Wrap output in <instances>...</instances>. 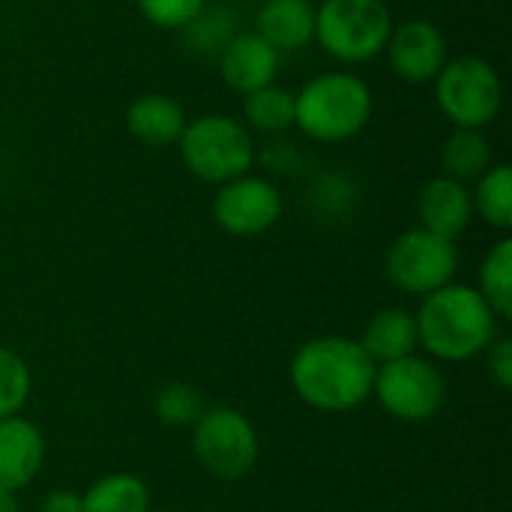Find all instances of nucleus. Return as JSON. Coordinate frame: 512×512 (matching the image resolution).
Returning a JSON list of instances; mask_svg holds the SVG:
<instances>
[{"instance_id": "6e6552de", "label": "nucleus", "mask_w": 512, "mask_h": 512, "mask_svg": "<svg viewBox=\"0 0 512 512\" xmlns=\"http://www.w3.org/2000/svg\"><path fill=\"white\" fill-rule=\"evenodd\" d=\"M372 396L381 402V408L390 417L402 423H426L441 411L447 384H444L441 369L432 360L411 354V357L375 366Z\"/></svg>"}, {"instance_id": "9b49d317", "label": "nucleus", "mask_w": 512, "mask_h": 512, "mask_svg": "<svg viewBox=\"0 0 512 512\" xmlns=\"http://www.w3.org/2000/svg\"><path fill=\"white\" fill-rule=\"evenodd\" d=\"M387 60L390 69L408 84L435 81L444 69L447 57V36L429 18H411L393 27L387 39Z\"/></svg>"}, {"instance_id": "20e7f679", "label": "nucleus", "mask_w": 512, "mask_h": 512, "mask_svg": "<svg viewBox=\"0 0 512 512\" xmlns=\"http://www.w3.org/2000/svg\"><path fill=\"white\" fill-rule=\"evenodd\" d=\"M177 144L189 174L216 186L249 174L255 162V141L249 129L225 114H204L189 120Z\"/></svg>"}, {"instance_id": "c85d7f7f", "label": "nucleus", "mask_w": 512, "mask_h": 512, "mask_svg": "<svg viewBox=\"0 0 512 512\" xmlns=\"http://www.w3.org/2000/svg\"><path fill=\"white\" fill-rule=\"evenodd\" d=\"M0 512H21L15 492H3V489H0Z\"/></svg>"}, {"instance_id": "aec40b11", "label": "nucleus", "mask_w": 512, "mask_h": 512, "mask_svg": "<svg viewBox=\"0 0 512 512\" xmlns=\"http://www.w3.org/2000/svg\"><path fill=\"white\" fill-rule=\"evenodd\" d=\"M480 297L489 303L498 321L512 318V240H498L480 267Z\"/></svg>"}, {"instance_id": "4468645a", "label": "nucleus", "mask_w": 512, "mask_h": 512, "mask_svg": "<svg viewBox=\"0 0 512 512\" xmlns=\"http://www.w3.org/2000/svg\"><path fill=\"white\" fill-rule=\"evenodd\" d=\"M45 462V438L24 417L0 420V489L18 492L39 474Z\"/></svg>"}, {"instance_id": "7ed1b4c3", "label": "nucleus", "mask_w": 512, "mask_h": 512, "mask_svg": "<svg viewBox=\"0 0 512 512\" xmlns=\"http://www.w3.org/2000/svg\"><path fill=\"white\" fill-rule=\"evenodd\" d=\"M372 120V90L351 72H327L294 93V126L303 135L339 144L360 135Z\"/></svg>"}, {"instance_id": "6ab92c4d", "label": "nucleus", "mask_w": 512, "mask_h": 512, "mask_svg": "<svg viewBox=\"0 0 512 512\" xmlns=\"http://www.w3.org/2000/svg\"><path fill=\"white\" fill-rule=\"evenodd\" d=\"M441 165L444 174L459 183L480 180L492 168V147L480 129H453L450 138L444 141Z\"/></svg>"}, {"instance_id": "f257e3e1", "label": "nucleus", "mask_w": 512, "mask_h": 512, "mask_svg": "<svg viewBox=\"0 0 512 512\" xmlns=\"http://www.w3.org/2000/svg\"><path fill=\"white\" fill-rule=\"evenodd\" d=\"M375 363L357 339L321 336L291 360V387L315 411L345 414L372 396Z\"/></svg>"}, {"instance_id": "393cba45", "label": "nucleus", "mask_w": 512, "mask_h": 512, "mask_svg": "<svg viewBox=\"0 0 512 512\" xmlns=\"http://www.w3.org/2000/svg\"><path fill=\"white\" fill-rule=\"evenodd\" d=\"M153 411L165 426H195L198 417L207 411L204 399L195 387L189 384H168L156 393Z\"/></svg>"}, {"instance_id": "bb28decb", "label": "nucleus", "mask_w": 512, "mask_h": 512, "mask_svg": "<svg viewBox=\"0 0 512 512\" xmlns=\"http://www.w3.org/2000/svg\"><path fill=\"white\" fill-rule=\"evenodd\" d=\"M483 354H486V366H489L492 384L507 393L512 387V342L504 339V336H495V342Z\"/></svg>"}, {"instance_id": "a878e982", "label": "nucleus", "mask_w": 512, "mask_h": 512, "mask_svg": "<svg viewBox=\"0 0 512 512\" xmlns=\"http://www.w3.org/2000/svg\"><path fill=\"white\" fill-rule=\"evenodd\" d=\"M204 6L207 0H138L141 15L162 30H183Z\"/></svg>"}, {"instance_id": "f03ea898", "label": "nucleus", "mask_w": 512, "mask_h": 512, "mask_svg": "<svg viewBox=\"0 0 512 512\" xmlns=\"http://www.w3.org/2000/svg\"><path fill=\"white\" fill-rule=\"evenodd\" d=\"M417 333L420 345L432 357L444 363H462L483 354L495 342L498 318L477 288L450 282L423 297Z\"/></svg>"}, {"instance_id": "412c9836", "label": "nucleus", "mask_w": 512, "mask_h": 512, "mask_svg": "<svg viewBox=\"0 0 512 512\" xmlns=\"http://www.w3.org/2000/svg\"><path fill=\"white\" fill-rule=\"evenodd\" d=\"M474 213H480L492 228L510 231L512 228V171L510 165H492L471 192Z\"/></svg>"}, {"instance_id": "b1692460", "label": "nucleus", "mask_w": 512, "mask_h": 512, "mask_svg": "<svg viewBox=\"0 0 512 512\" xmlns=\"http://www.w3.org/2000/svg\"><path fill=\"white\" fill-rule=\"evenodd\" d=\"M33 390V375L24 363L9 348H0V420L18 417V411L27 405Z\"/></svg>"}, {"instance_id": "dca6fc26", "label": "nucleus", "mask_w": 512, "mask_h": 512, "mask_svg": "<svg viewBox=\"0 0 512 512\" xmlns=\"http://www.w3.org/2000/svg\"><path fill=\"white\" fill-rule=\"evenodd\" d=\"M186 111L177 99L165 93H144L126 108L129 132L147 147H171L186 129Z\"/></svg>"}, {"instance_id": "f3484780", "label": "nucleus", "mask_w": 512, "mask_h": 512, "mask_svg": "<svg viewBox=\"0 0 512 512\" xmlns=\"http://www.w3.org/2000/svg\"><path fill=\"white\" fill-rule=\"evenodd\" d=\"M357 342L363 345V351L372 357L375 366L411 357V354H417V345H420L417 315L408 309H381L378 315L369 318V324Z\"/></svg>"}, {"instance_id": "423d86ee", "label": "nucleus", "mask_w": 512, "mask_h": 512, "mask_svg": "<svg viewBox=\"0 0 512 512\" xmlns=\"http://www.w3.org/2000/svg\"><path fill=\"white\" fill-rule=\"evenodd\" d=\"M435 99L456 129H483L501 111V75L483 57L447 60L435 78Z\"/></svg>"}, {"instance_id": "ddd939ff", "label": "nucleus", "mask_w": 512, "mask_h": 512, "mask_svg": "<svg viewBox=\"0 0 512 512\" xmlns=\"http://www.w3.org/2000/svg\"><path fill=\"white\" fill-rule=\"evenodd\" d=\"M219 72L228 87L246 96L252 90L273 84L279 72V51L270 42H264L255 30L237 33L219 54Z\"/></svg>"}, {"instance_id": "0eeeda50", "label": "nucleus", "mask_w": 512, "mask_h": 512, "mask_svg": "<svg viewBox=\"0 0 512 512\" xmlns=\"http://www.w3.org/2000/svg\"><path fill=\"white\" fill-rule=\"evenodd\" d=\"M198 465L219 480H240L258 465V432L237 408H207L192 426Z\"/></svg>"}, {"instance_id": "1a4fd4ad", "label": "nucleus", "mask_w": 512, "mask_h": 512, "mask_svg": "<svg viewBox=\"0 0 512 512\" xmlns=\"http://www.w3.org/2000/svg\"><path fill=\"white\" fill-rule=\"evenodd\" d=\"M387 279L414 297H429L432 291L453 282L459 267V252L453 240H444L426 228H411L393 240L387 249Z\"/></svg>"}, {"instance_id": "4be33fe9", "label": "nucleus", "mask_w": 512, "mask_h": 512, "mask_svg": "<svg viewBox=\"0 0 512 512\" xmlns=\"http://www.w3.org/2000/svg\"><path fill=\"white\" fill-rule=\"evenodd\" d=\"M243 117L261 132H282L294 126V93L279 84L252 90L243 99Z\"/></svg>"}, {"instance_id": "cd10ccee", "label": "nucleus", "mask_w": 512, "mask_h": 512, "mask_svg": "<svg viewBox=\"0 0 512 512\" xmlns=\"http://www.w3.org/2000/svg\"><path fill=\"white\" fill-rule=\"evenodd\" d=\"M42 512H81V495L72 489H57V492L45 495Z\"/></svg>"}, {"instance_id": "39448f33", "label": "nucleus", "mask_w": 512, "mask_h": 512, "mask_svg": "<svg viewBox=\"0 0 512 512\" xmlns=\"http://www.w3.org/2000/svg\"><path fill=\"white\" fill-rule=\"evenodd\" d=\"M393 15L384 0H324L315 9V39L342 63H363L387 48Z\"/></svg>"}, {"instance_id": "f8f14e48", "label": "nucleus", "mask_w": 512, "mask_h": 512, "mask_svg": "<svg viewBox=\"0 0 512 512\" xmlns=\"http://www.w3.org/2000/svg\"><path fill=\"white\" fill-rule=\"evenodd\" d=\"M417 213L423 222L420 228L456 243L474 219V198L468 183H459L447 174L432 177L417 195Z\"/></svg>"}, {"instance_id": "2eb2a0df", "label": "nucleus", "mask_w": 512, "mask_h": 512, "mask_svg": "<svg viewBox=\"0 0 512 512\" xmlns=\"http://www.w3.org/2000/svg\"><path fill=\"white\" fill-rule=\"evenodd\" d=\"M255 33L279 54L300 51L315 39V6L309 0H264L255 15Z\"/></svg>"}, {"instance_id": "5701e85b", "label": "nucleus", "mask_w": 512, "mask_h": 512, "mask_svg": "<svg viewBox=\"0 0 512 512\" xmlns=\"http://www.w3.org/2000/svg\"><path fill=\"white\" fill-rule=\"evenodd\" d=\"M237 15L225 6H204L186 27V45L198 54H222V48L237 36Z\"/></svg>"}, {"instance_id": "a211bd4d", "label": "nucleus", "mask_w": 512, "mask_h": 512, "mask_svg": "<svg viewBox=\"0 0 512 512\" xmlns=\"http://www.w3.org/2000/svg\"><path fill=\"white\" fill-rule=\"evenodd\" d=\"M81 512H150V489L135 474H108L81 495Z\"/></svg>"}, {"instance_id": "9d476101", "label": "nucleus", "mask_w": 512, "mask_h": 512, "mask_svg": "<svg viewBox=\"0 0 512 512\" xmlns=\"http://www.w3.org/2000/svg\"><path fill=\"white\" fill-rule=\"evenodd\" d=\"M282 216L279 189L255 174L234 177L219 186L213 198V219L225 234L234 237H258L270 231Z\"/></svg>"}]
</instances>
